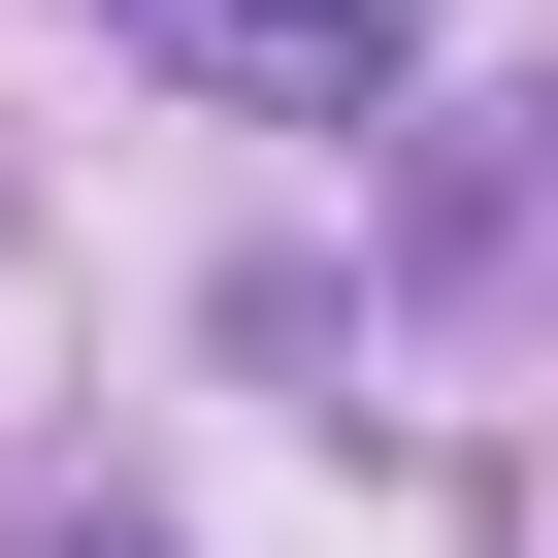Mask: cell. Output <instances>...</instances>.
<instances>
[{
  "instance_id": "1",
  "label": "cell",
  "mask_w": 558,
  "mask_h": 558,
  "mask_svg": "<svg viewBox=\"0 0 558 558\" xmlns=\"http://www.w3.org/2000/svg\"><path fill=\"white\" fill-rule=\"evenodd\" d=\"M362 197H395V296H558V99H362Z\"/></svg>"
},
{
  "instance_id": "3",
  "label": "cell",
  "mask_w": 558,
  "mask_h": 558,
  "mask_svg": "<svg viewBox=\"0 0 558 558\" xmlns=\"http://www.w3.org/2000/svg\"><path fill=\"white\" fill-rule=\"evenodd\" d=\"M34 558H132V525H34Z\"/></svg>"
},
{
  "instance_id": "2",
  "label": "cell",
  "mask_w": 558,
  "mask_h": 558,
  "mask_svg": "<svg viewBox=\"0 0 558 558\" xmlns=\"http://www.w3.org/2000/svg\"><path fill=\"white\" fill-rule=\"evenodd\" d=\"M132 34H165V66H230V99H296V132H362V99L427 66L395 0H132Z\"/></svg>"
}]
</instances>
